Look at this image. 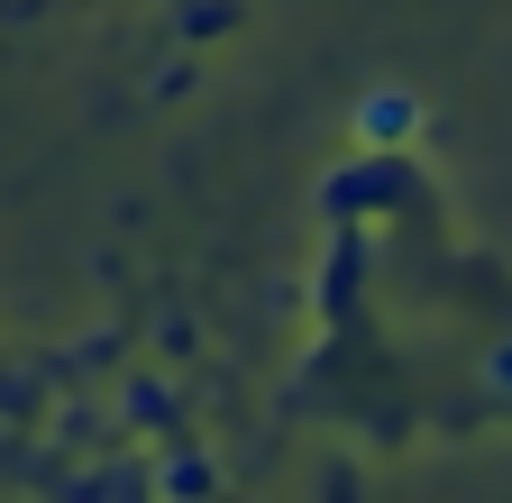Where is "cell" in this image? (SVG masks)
I'll return each mask as SVG.
<instances>
[{
  "label": "cell",
  "mask_w": 512,
  "mask_h": 503,
  "mask_svg": "<svg viewBox=\"0 0 512 503\" xmlns=\"http://www.w3.org/2000/svg\"><path fill=\"white\" fill-rule=\"evenodd\" d=\"M357 138H366L375 156H384V147H412V138H421V101H412V92H394V83L366 92V101H357Z\"/></svg>",
  "instance_id": "obj_1"
}]
</instances>
